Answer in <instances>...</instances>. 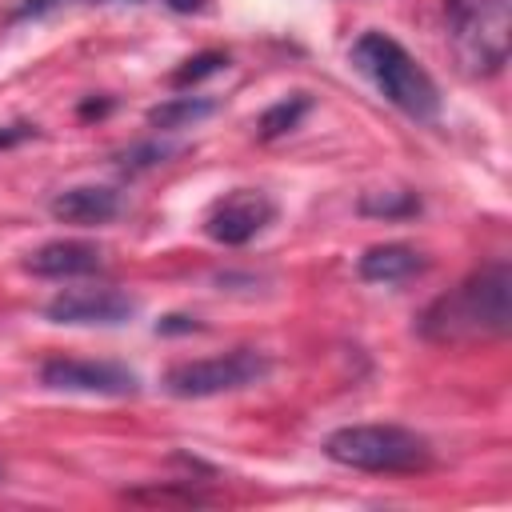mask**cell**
<instances>
[{
  "label": "cell",
  "mask_w": 512,
  "mask_h": 512,
  "mask_svg": "<svg viewBox=\"0 0 512 512\" xmlns=\"http://www.w3.org/2000/svg\"><path fill=\"white\" fill-rule=\"evenodd\" d=\"M40 384L56 392H88V396H136L140 376L116 360H84V356H48L40 364Z\"/></svg>",
  "instance_id": "6"
},
{
  "label": "cell",
  "mask_w": 512,
  "mask_h": 512,
  "mask_svg": "<svg viewBox=\"0 0 512 512\" xmlns=\"http://www.w3.org/2000/svg\"><path fill=\"white\" fill-rule=\"evenodd\" d=\"M136 296L120 288H60L48 304L44 316L52 324H124L136 316Z\"/></svg>",
  "instance_id": "8"
},
{
  "label": "cell",
  "mask_w": 512,
  "mask_h": 512,
  "mask_svg": "<svg viewBox=\"0 0 512 512\" xmlns=\"http://www.w3.org/2000/svg\"><path fill=\"white\" fill-rule=\"evenodd\" d=\"M48 212L64 224H108L116 212H120V192L108 188V184H76V188H64L48 200Z\"/></svg>",
  "instance_id": "10"
},
{
  "label": "cell",
  "mask_w": 512,
  "mask_h": 512,
  "mask_svg": "<svg viewBox=\"0 0 512 512\" xmlns=\"http://www.w3.org/2000/svg\"><path fill=\"white\" fill-rule=\"evenodd\" d=\"M188 332H204V324L196 316H184V312H172V316L156 320V336H188Z\"/></svg>",
  "instance_id": "19"
},
{
  "label": "cell",
  "mask_w": 512,
  "mask_h": 512,
  "mask_svg": "<svg viewBox=\"0 0 512 512\" xmlns=\"http://www.w3.org/2000/svg\"><path fill=\"white\" fill-rule=\"evenodd\" d=\"M508 328H512V268H508V260L480 264L456 288L436 296L416 320V332L432 344L500 340V336H508Z\"/></svg>",
  "instance_id": "1"
},
{
  "label": "cell",
  "mask_w": 512,
  "mask_h": 512,
  "mask_svg": "<svg viewBox=\"0 0 512 512\" xmlns=\"http://www.w3.org/2000/svg\"><path fill=\"white\" fill-rule=\"evenodd\" d=\"M176 152H180L176 144H164V140H140V144H132V148H124V152L116 156V168L128 172V176H136V172H148V168L164 164V160L176 156Z\"/></svg>",
  "instance_id": "16"
},
{
  "label": "cell",
  "mask_w": 512,
  "mask_h": 512,
  "mask_svg": "<svg viewBox=\"0 0 512 512\" xmlns=\"http://www.w3.org/2000/svg\"><path fill=\"white\" fill-rule=\"evenodd\" d=\"M128 500H160V504H168V500H180V504H204L208 496L204 492H196V488H136V492H128Z\"/></svg>",
  "instance_id": "18"
},
{
  "label": "cell",
  "mask_w": 512,
  "mask_h": 512,
  "mask_svg": "<svg viewBox=\"0 0 512 512\" xmlns=\"http://www.w3.org/2000/svg\"><path fill=\"white\" fill-rule=\"evenodd\" d=\"M36 136V124H28V120H16V124H4L0 128V148H12V144H24V140H32Z\"/></svg>",
  "instance_id": "20"
},
{
  "label": "cell",
  "mask_w": 512,
  "mask_h": 512,
  "mask_svg": "<svg viewBox=\"0 0 512 512\" xmlns=\"http://www.w3.org/2000/svg\"><path fill=\"white\" fill-rule=\"evenodd\" d=\"M172 12H180V16H192V12H200L208 0H164Z\"/></svg>",
  "instance_id": "22"
},
{
  "label": "cell",
  "mask_w": 512,
  "mask_h": 512,
  "mask_svg": "<svg viewBox=\"0 0 512 512\" xmlns=\"http://www.w3.org/2000/svg\"><path fill=\"white\" fill-rule=\"evenodd\" d=\"M108 108H112L108 96H104V100H84V104H80V116H84V120H88V116H104Z\"/></svg>",
  "instance_id": "21"
},
{
  "label": "cell",
  "mask_w": 512,
  "mask_h": 512,
  "mask_svg": "<svg viewBox=\"0 0 512 512\" xmlns=\"http://www.w3.org/2000/svg\"><path fill=\"white\" fill-rule=\"evenodd\" d=\"M272 372V360L260 348H232L220 356L180 360L160 376V388L176 400H208L220 392H240L248 384H260Z\"/></svg>",
  "instance_id": "5"
},
{
  "label": "cell",
  "mask_w": 512,
  "mask_h": 512,
  "mask_svg": "<svg viewBox=\"0 0 512 512\" xmlns=\"http://www.w3.org/2000/svg\"><path fill=\"white\" fill-rule=\"evenodd\" d=\"M100 264H104V252L92 240H48L24 256V272L44 276V280L92 276V272H100Z\"/></svg>",
  "instance_id": "9"
},
{
  "label": "cell",
  "mask_w": 512,
  "mask_h": 512,
  "mask_svg": "<svg viewBox=\"0 0 512 512\" xmlns=\"http://www.w3.org/2000/svg\"><path fill=\"white\" fill-rule=\"evenodd\" d=\"M324 456L360 472H424L432 468V444L404 424H344L324 436Z\"/></svg>",
  "instance_id": "4"
},
{
  "label": "cell",
  "mask_w": 512,
  "mask_h": 512,
  "mask_svg": "<svg viewBox=\"0 0 512 512\" xmlns=\"http://www.w3.org/2000/svg\"><path fill=\"white\" fill-rule=\"evenodd\" d=\"M352 68L392 104L400 108L408 120L416 124H432L440 116V88L428 76V68L388 32H360L352 52H348Z\"/></svg>",
  "instance_id": "2"
},
{
  "label": "cell",
  "mask_w": 512,
  "mask_h": 512,
  "mask_svg": "<svg viewBox=\"0 0 512 512\" xmlns=\"http://www.w3.org/2000/svg\"><path fill=\"white\" fill-rule=\"evenodd\" d=\"M216 108L220 104L208 100V96H168V100L148 108V124L156 132H180V128H192V124L216 116Z\"/></svg>",
  "instance_id": "12"
},
{
  "label": "cell",
  "mask_w": 512,
  "mask_h": 512,
  "mask_svg": "<svg viewBox=\"0 0 512 512\" xmlns=\"http://www.w3.org/2000/svg\"><path fill=\"white\" fill-rule=\"evenodd\" d=\"M356 208L360 216H372V220H404L420 212V196L408 188H376V192H364Z\"/></svg>",
  "instance_id": "14"
},
{
  "label": "cell",
  "mask_w": 512,
  "mask_h": 512,
  "mask_svg": "<svg viewBox=\"0 0 512 512\" xmlns=\"http://www.w3.org/2000/svg\"><path fill=\"white\" fill-rule=\"evenodd\" d=\"M312 112V96L308 92H292V96H280L276 104H268L256 120V136L260 140H280L288 136L292 128H300V120Z\"/></svg>",
  "instance_id": "13"
},
{
  "label": "cell",
  "mask_w": 512,
  "mask_h": 512,
  "mask_svg": "<svg viewBox=\"0 0 512 512\" xmlns=\"http://www.w3.org/2000/svg\"><path fill=\"white\" fill-rule=\"evenodd\" d=\"M228 68V52H196V56H188L172 76H168V84L176 88V92H184V88H192V84H200V80H208V76H216V72H224Z\"/></svg>",
  "instance_id": "15"
},
{
  "label": "cell",
  "mask_w": 512,
  "mask_h": 512,
  "mask_svg": "<svg viewBox=\"0 0 512 512\" xmlns=\"http://www.w3.org/2000/svg\"><path fill=\"white\" fill-rule=\"evenodd\" d=\"M424 268H428V256L416 252L412 244H372L356 260V272L368 284H400V280H408Z\"/></svg>",
  "instance_id": "11"
},
{
  "label": "cell",
  "mask_w": 512,
  "mask_h": 512,
  "mask_svg": "<svg viewBox=\"0 0 512 512\" xmlns=\"http://www.w3.org/2000/svg\"><path fill=\"white\" fill-rule=\"evenodd\" d=\"M96 4H140V0H20L12 20H44L64 8H96Z\"/></svg>",
  "instance_id": "17"
},
{
  "label": "cell",
  "mask_w": 512,
  "mask_h": 512,
  "mask_svg": "<svg viewBox=\"0 0 512 512\" xmlns=\"http://www.w3.org/2000/svg\"><path fill=\"white\" fill-rule=\"evenodd\" d=\"M444 24L464 76L488 80L508 64L512 0H444Z\"/></svg>",
  "instance_id": "3"
},
{
  "label": "cell",
  "mask_w": 512,
  "mask_h": 512,
  "mask_svg": "<svg viewBox=\"0 0 512 512\" xmlns=\"http://www.w3.org/2000/svg\"><path fill=\"white\" fill-rule=\"evenodd\" d=\"M276 220V200L260 188H236L228 196H220L208 216H204V236L224 244V248H240L248 240H256L268 224Z\"/></svg>",
  "instance_id": "7"
}]
</instances>
